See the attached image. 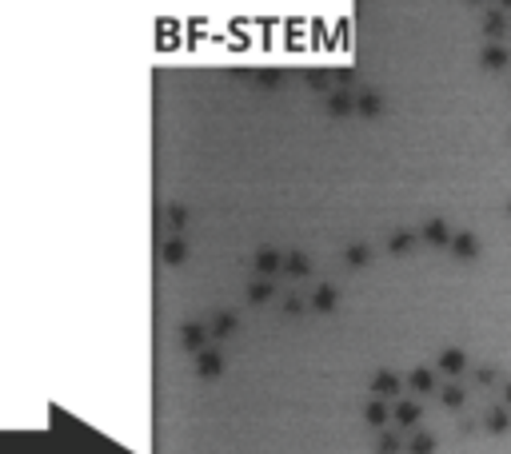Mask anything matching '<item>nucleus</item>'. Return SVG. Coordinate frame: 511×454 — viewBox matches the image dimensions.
<instances>
[]
</instances>
